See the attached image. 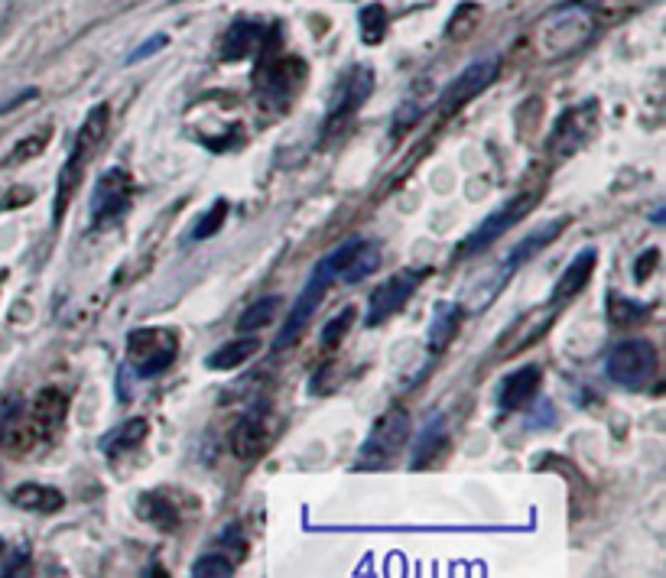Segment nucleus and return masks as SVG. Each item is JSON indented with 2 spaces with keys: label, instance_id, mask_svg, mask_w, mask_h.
<instances>
[{
  "label": "nucleus",
  "instance_id": "f257e3e1",
  "mask_svg": "<svg viewBox=\"0 0 666 578\" xmlns=\"http://www.w3.org/2000/svg\"><path fill=\"white\" fill-rule=\"evenodd\" d=\"M361 241H364V238H348L342 247H335L329 257H322L319 264L312 267L309 283H306L303 293H299V299H296V306L290 309V315H286V322H283V328H280L273 351H286V348L296 345L299 335H303V328L309 325L312 315H316L319 302L325 299V293H329V286H332L338 277H342V270L351 264V257L358 254Z\"/></svg>",
  "mask_w": 666,
  "mask_h": 578
},
{
  "label": "nucleus",
  "instance_id": "f03ea898",
  "mask_svg": "<svg viewBox=\"0 0 666 578\" xmlns=\"http://www.w3.org/2000/svg\"><path fill=\"white\" fill-rule=\"evenodd\" d=\"M657 367H660V354L650 338L618 341V345L608 351V361H605L608 377L624 390H644L650 380H654Z\"/></svg>",
  "mask_w": 666,
  "mask_h": 578
},
{
  "label": "nucleus",
  "instance_id": "7ed1b4c3",
  "mask_svg": "<svg viewBox=\"0 0 666 578\" xmlns=\"http://www.w3.org/2000/svg\"><path fill=\"white\" fill-rule=\"evenodd\" d=\"M592 20H595L592 10L582 4H569L563 10L550 13L537 30L540 56L556 59V56H566V52H572V49H579L585 39L592 36Z\"/></svg>",
  "mask_w": 666,
  "mask_h": 578
},
{
  "label": "nucleus",
  "instance_id": "20e7f679",
  "mask_svg": "<svg viewBox=\"0 0 666 578\" xmlns=\"http://www.w3.org/2000/svg\"><path fill=\"white\" fill-rule=\"evenodd\" d=\"M179 354V335L169 328H134L127 335V364L137 377H156L173 367Z\"/></svg>",
  "mask_w": 666,
  "mask_h": 578
},
{
  "label": "nucleus",
  "instance_id": "39448f33",
  "mask_svg": "<svg viewBox=\"0 0 666 578\" xmlns=\"http://www.w3.org/2000/svg\"><path fill=\"white\" fill-rule=\"evenodd\" d=\"M407 436H410V416L407 410H387L381 419L374 423L368 442L361 445V468H381L387 462H394V458L403 452V445H407Z\"/></svg>",
  "mask_w": 666,
  "mask_h": 578
},
{
  "label": "nucleus",
  "instance_id": "423d86ee",
  "mask_svg": "<svg viewBox=\"0 0 666 578\" xmlns=\"http://www.w3.org/2000/svg\"><path fill=\"white\" fill-rule=\"evenodd\" d=\"M130 199H134V179H130L127 169H104L95 182V192H91V228H104L117 221L130 208Z\"/></svg>",
  "mask_w": 666,
  "mask_h": 578
},
{
  "label": "nucleus",
  "instance_id": "0eeeda50",
  "mask_svg": "<svg viewBox=\"0 0 666 578\" xmlns=\"http://www.w3.org/2000/svg\"><path fill=\"white\" fill-rule=\"evenodd\" d=\"M533 205H537V199H533V195H517V199L504 202L498 212L488 215L472 234H468V238L462 241V247H459L455 254H459V257H475V254H481V251H488L494 241L504 238L507 231H511L514 225H520V221H524V218L533 212Z\"/></svg>",
  "mask_w": 666,
  "mask_h": 578
},
{
  "label": "nucleus",
  "instance_id": "6e6552de",
  "mask_svg": "<svg viewBox=\"0 0 666 578\" xmlns=\"http://www.w3.org/2000/svg\"><path fill=\"white\" fill-rule=\"evenodd\" d=\"M426 277H429V270H400L390 280H384L371 293V299H368V315H364V325L377 328V325H384L390 315H397L403 306H407V299L416 293V289H420V283Z\"/></svg>",
  "mask_w": 666,
  "mask_h": 578
},
{
  "label": "nucleus",
  "instance_id": "1a4fd4ad",
  "mask_svg": "<svg viewBox=\"0 0 666 578\" xmlns=\"http://www.w3.org/2000/svg\"><path fill=\"white\" fill-rule=\"evenodd\" d=\"M498 75H501V59L498 56L472 62L465 72H459V78H452V82L442 88L439 111L446 114V117L455 114V111H462L468 101L478 98L488 85H494V78H498Z\"/></svg>",
  "mask_w": 666,
  "mask_h": 578
},
{
  "label": "nucleus",
  "instance_id": "9d476101",
  "mask_svg": "<svg viewBox=\"0 0 666 578\" xmlns=\"http://www.w3.org/2000/svg\"><path fill=\"white\" fill-rule=\"evenodd\" d=\"M371 91H374V72L368 69V65H355V69H348L345 78L335 88V98L329 104V111H325V130L345 124L351 114L361 111V104L371 98Z\"/></svg>",
  "mask_w": 666,
  "mask_h": 578
},
{
  "label": "nucleus",
  "instance_id": "9b49d317",
  "mask_svg": "<svg viewBox=\"0 0 666 578\" xmlns=\"http://www.w3.org/2000/svg\"><path fill=\"white\" fill-rule=\"evenodd\" d=\"M566 225H569L566 218H553V221H546V225H540L537 231H530L527 238L520 241V244L514 247L511 254H507V260H504V264H501V270L494 273V286H491L488 299H491V296L498 293V289H501V286L507 283V277H514V273H517L520 267H524V264H530V260L537 257V254L543 251L546 244H553V241L559 238V231H563Z\"/></svg>",
  "mask_w": 666,
  "mask_h": 578
},
{
  "label": "nucleus",
  "instance_id": "f8f14e48",
  "mask_svg": "<svg viewBox=\"0 0 666 578\" xmlns=\"http://www.w3.org/2000/svg\"><path fill=\"white\" fill-rule=\"evenodd\" d=\"M270 439H273V429H270L267 410H251L231 429V452L244 458V462H254V458L267 452Z\"/></svg>",
  "mask_w": 666,
  "mask_h": 578
},
{
  "label": "nucleus",
  "instance_id": "ddd939ff",
  "mask_svg": "<svg viewBox=\"0 0 666 578\" xmlns=\"http://www.w3.org/2000/svg\"><path fill=\"white\" fill-rule=\"evenodd\" d=\"M540 380H543V371L537 364H524L517 367L514 374H507L498 393L501 413H520L524 406H530V400L540 393Z\"/></svg>",
  "mask_w": 666,
  "mask_h": 578
},
{
  "label": "nucleus",
  "instance_id": "4468645a",
  "mask_svg": "<svg viewBox=\"0 0 666 578\" xmlns=\"http://www.w3.org/2000/svg\"><path fill=\"white\" fill-rule=\"evenodd\" d=\"M595 264H598V251H595V247H585V251H579L576 257H572V264L563 270V277H559L556 286H553V296H550L553 309H556V306H566L569 299H576L582 289L589 286L592 273H595Z\"/></svg>",
  "mask_w": 666,
  "mask_h": 578
},
{
  "label": "nucleus",
  "instance_id": "2eb2a0df",
  "mask_svg": "<svg viewBox=\"0 0 666 578\" xmlns=\"http://www.w3.org/2000/svg\"><path fill=\"white\" fill-rule=\"evenodd\" d=\"M449 449V429H446V416H436L420 429V436L413 442V468H426L439 462Z\"/></svg>",
  "mask_w": 666,
  "mask_h": 578
},
{
  "label": "nucleus",
  "instance_id": "dca6fc26",
  "mask_svg": "<svg viewBox=\"0 0 666 578\" xmlns=\"http://www.w3.org/2000/svg\"><path fill=\"white\" fill-rule=\"evenodd\" d=\"M260 43H264V26L254 20H234L225 39H221V59L225 62L247 59Z\"/></svg>",
  "mask_w": 666,
  "mask_h": 578
},
{
  "label": "nucleus",
  "instance_id": "f3484780",
  "mask_svg": "<svg viewBox=\"0 0 666 578\" xmlns=\"http://www.w3.org/2000/svg\"><path fill=\"white\" fill-rule=\"evenodd\" d=\"M459 325H462V309L452 306V302H439L433 309V322H429V338H426V348L433 358L452 345V338L459 335Z\"/></svg>",
  "mask_w": 666,
  "mask_h": 578
},
{
  "label": "nucleus",
  "instance_id": "a211bd4d",
  "mask_svg": "<svg viewBox=\"0 0 666 578\" xmlns=\"http://www.w3.org/2000/svg\"><path fill=\"white\" fill-rule=\"evenodd\" d=\"M147 432H150V423H147V419H140V416L127 419V423H121L117 429H111L108 436L101 439V452H104V455H111V458H121V455H127V452L140 449L143 439H147Z\"/></svg>",
  "mask_w": 666,
  "mask_h": 578
},
{
  "label": "nucleus",
  "instance_id": "6ab92c4d",
  "mask_svg": "<svg viewBox=\"0 0 666 578\" xmlns=\"http://www.w3.org/2000/svg\"><path fill=\"white\" fill-rule=\"evenodd\" d=\"M10 501L17 507H23V510H30V514H46L49 517V514H59L65 497H62V491L49 488V484H20V488L10 494Z\"/></svg>",
  "mask_w": 666,
  "mask_h": 578
},
{
  "label": "nucleus",
  "instance_id": "aec40b11",
  "mask_svg": "<svg viewBox=\"0 0 666 578\" xmlns=\"http://www.w3.org/2000/svg\"><path fill=\"white\" fill-rule=\"evenodd\" d=\"M137 510H140V517L147 520V523H153V527H160V530H176L179 527V507H176V501H173V494L169 491H150V494H143L140 501H137Z\"/></svg>",
  "mask_w": 666,
  "mask_h": 578
},
{
  "label": "nucleus",
  "instance_id": "412c9836",
  "mask_svg": "<svg viewBox=\"0 0 666 578\" xmlns=\"http://www.w3.org/2000/svg\"><path fill=\"white\" fill-rule=\"evenodd\" d=\"M257 351H260V341L251 338V335H241V338L228 341L225 348H218V351L208 354L205 364L212 367V371H234V367H241L244 361H251Z\"/></svg>",
  "mask_w": 666,
  "mask_h": 578
},
{
  "label": "nucleus",
  "instance_id": "4be33fe9",
  "mask_svg": "<svg viewBox=\"0 0 666 578\" xmlns=\"http://www.w3.org/2000/svg\"><path fill=\"white\" fill-rule=\"evenodd\" d=\"M377 267H381V244H377V241H361L358 254L351 257V264L342 270V277H338V280L358 283V280L368 277V273H374Z\"/></svg>",
  "mask_w": 666,
  "mask_h": 578
},
{
  "label": "nucleus",
  "instance_id": "5701e85b",
  "mask_svg": "<svg viewBox=\"0 0 666 578\" xmlns=\"http://www.w3.org/2000/svg\"><path fill=\"white\" fill-rule=\"evenodd\" d=\"M277 306H280V296H264L260 302H254L251 309H244V312H241L238 332H241V335L260 332V328L273 322V315H277Z\"/></svg>",
  "mask_w": 666,
  "mask_h": 578
},
{
  "label": "nucleus",
  "instance_id": "b1692460",
  "mask_svg": "<svg viewBox=\"0 0 666 578\" xmlns=\"http://www.w3.org/2000/svg\"><path fill=\"white\" fill-rule=\"evenodd\" d=\"M358 30H361V43L364 46H377L387 33V10L381 4H371L361 10L358 17Z\"/></svg>",
  "mask_w": 666,
  "mask_h": 578
},
{
  "label": "nucleus",
  "instance_id": "393cba45",
  "mask_svg": "<svg viewBox=\"0 0 666 578\" xmlns=\"http://www.w3.org/2000/svg\"><path fill=\"white\" fill-rule=\"evenodd\" d=\"M650 315V306L647 302H634V299H621V296H611V309H608V319L615 322L618 328H631L641 319Z\"/></svg>",
  "mask_w": 666,
  "mask_h": 578
},
{
  "label": "nucleus",
  "instance_id": "a878e982",
  "mask_svg": "<svg viewBox=\"0 0 666 578\" xmlns=\"http://www.w3.org/2000/svg\"><path fill=\"white\" fill-rule=\"evenodd\" d=\"M65 419V397L59 390H46V393H39V400H36V426H43V429H52V426H59Z\"/></svg>",
  "mask_w": 666,
  "mask_h": 578
},
{
  "label": "nucleus",
  "instance_id": "bb28decb",
  "mask_svg": "<svg viewBox=\"0 0 666 578\" xmlns=\"http://www.w3.org/2000/svg\"><path fill=\"white\" fill-rule=\"evenodd\" d=\"M225 218H228V202L225 199H218L208 212L195 221V228H192V241H205V238H215V234L225 228Z\"/></svg>",
  "mask_w": 666,
  "mask_h": 578
},
{
  "label": "nucleus",
  "instance_id": "cd10ccee",
  "mask_svg": "<svg viewBox=\"0 0 666 578\" xmlns=\"http://www.w3.org/2000/svg\"><path fill=\"white\" fill-rule=\"evenodd\" d=\"M351 322H355V306H345V309L338 312L329 325H325V332H322V345H325V348H338V345H342V338H345V332L351 328Z\"/></svg>",
  "mask_w": 666,
  "mask_h": 578
},
{
  "label": "nucleus",
  "instance_id": "c85d7f7f",
  "mask_svg": "<svg viewBox=\"0 0 666 578\" xmlns=\"http://www.w3.org/2000/svg\"><path fill=\"white\" fill-rule=\"evenodd\" d=\"M234 572V562L228 559V556H202V559H195L192 562V575L195 578H225V575H231Z\"/></svg>",
  "mask_w": 666,
  "mask_h": 578
},
{
  "label": "nucleus",
  "instance_id": "c756f323",
  "mask_svg": "<svg viewBox=\"0 0 666 578\" xmlns=\"http://www.w3.org/2000/svg\"><path fill=\"white\" fill-rule=\"evenodd\" d=\"M657 264H660V251H657V247H650V251H644L641 257H637V264H634V280H637V283H647V280H650V273L657 270Z\"/></svg>",
  "mask_w": 666,
  "mask_h": 578
},
{
  "label": "nucleus",
  "instance_id": "7c9ffc66",
  "mask_svg": "<svg viewBox=\"0 0 666 578\" xmlns=\"http://www.w3.org/2000/svg\"><path fill=\"white\" fill-rule=\"evenodd\" d=\"M166 43H169V36H166V33H156V36L147 39V43H140L137 52H130V59H127V62H143L147 56H156V52H160Z\"/></svg>",
  "mask_w": 666,
  "mask_h": 578
},
{
  "label": "nucleus",
  "instance_id": "2f4dec72",
  "mask_svg": "<svg viewBox=\"0 0 666 578\" xmlns=\"http://www.w3.org/2000/svg\"><path fill=\"white\" fill-rule=\"evenodd\" d=\"M33 98H36V88H26L23 95H17L10 104H0V114H7V111L17 108V104H26V101H33Z\"/></svg>",
  "mask_w": 666,
  "mask_h": 578
}]
</instances>
